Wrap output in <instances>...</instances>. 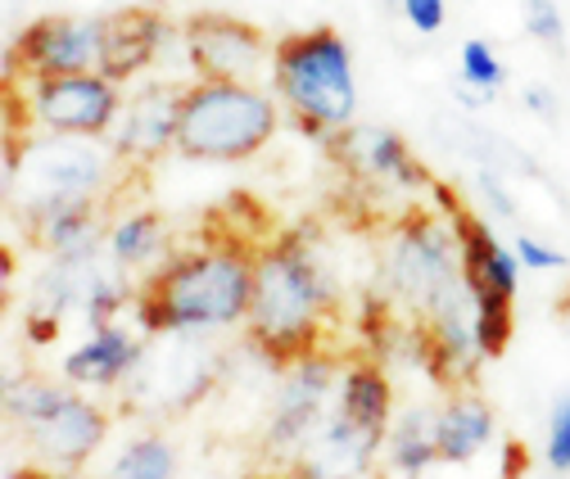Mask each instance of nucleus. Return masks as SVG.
Masks as SVG:
<instances>
[{
	"label": "nucleus",
	"mask_w": 570,
	"mask_h": 479,
	"mask_svg": "<svg viewBox=\"0 0 570 479\" xmlns=\"http://www.w3.org/2000/svg\"><path fill=\"white\" fill-rule=\"evenodd\" d=\"M223 376V353L204 345V335L181 330V335H150L146 353H140L136 371L122 380V412L146 417V421H168L190 412L195 402L208 398V389Z\"/></svg>",
	"instance_id": "423d86ee"
},
{
	"label": "nucleus",
	"mask_w": 570,
	"mask_h": 479,
	"mask_svg": "<svg viewBox=\"0 0 570 479\" xmlns=\"http://www.w3.org/2000/svg\"><path fill=\"white\" fill-rule=\"evenodd\" d=\"M78 385H68V380H46V376H19L6 385V417L14 426H28L37 417H46L50 407H59L68 393H73Z\"/></svg>",
	"instance_id": "393cba45"
},
{
	"label": "nucleus",
	"mask_w": 570,
	"mask_h": 479,
	"mask_svg": "<svg viewBox=\"0 0 570 479\" xmlns=\"http://www.w3.org/2000/svg\"><path fill=\"white\" fill-rule=\"evenodd\" d=\"M140 353H146V339L131 335L118 321H109V326L91 330V339L68 353L59 371L78 389H122V380L136 371Z\"/></svg>",
	"instance_id": "f3484780"
},
{
	"label": "nucleus",
	"mask_w": 570,
	"mask_h": 479,
	"mask_svg": "<svg viewBox=\"0 0 570 479\" xmlns=\"http://www.w3.org/2000/svg\"><path fill=\"white\" fill-rule=\"evenodd\" d=\"M331 154L372 186H399V190H431V172L416 163V154L407 150V141L390 127H363V122H348L344 131L331 136Z\"/></svg>",
	"instance_id": "4468645a"
},
{
	"label": "nucleus",
	"mask_w": 570,
	"mask_h": 479,
	"mask_svg": "<svg viewBox=\"0 0 570 479\" xmlns=\"http://www.w3.org/2000/svg\"><path fill=\"white\" fill-rule=\"evenodd\" d=\"M335 412L358 421L376 435L390 430L394 421V389H390V376L381 371L376 358H353L340 376V398H335Z\"/></svg>",
	"instance_id": "aec40b11"
},
{
	"label": "nucleus",
	"mask_w": 570,
	"mask_h": 479,
	"mask_svg": "<svg viewBox=\"0 0 570 479\" xmlns=\"http://www.w3.org/2000/svg\"><path fill=\"white\" fill-rule=\"evenodd\" d=\"M281 127V100L258 82L195 78L181 96L177 154L195 163H245L267 150Z\"/></svg>",
	"instance_id": "39448f33"
},
{
	"label": "nucleus",
	"mask_w": 570,
	"mask_h": 479,
	"mask_svg": "<svg viewBox=\"0 0 570 479\" xmlns=\"http://www.w3.org/2000/svg\"><path fill=\"white\" fill-rule=\"evenodd\" d=\"M521 104H525V113H534L539 122H557L561 118V100H557V91L552 87H539V82H530L525 91H521Z\"/></svg>",
	"instance_id": "7c9ffc66"
},
{
	"label": "nucleus",
	"mask_w": 570,
	"mask_h": 479,
	"mask_svg": "<svg viewBox=\"0 0 570 479\" xmlns=\"http://www.w3.org/2000/svg\"><path fill=\"white\" fill-rule=\"evenodd\" d=\"M118 150L100 146L96 136H19L6 150V186L19 213H50L68 203H105V190L114 186Z\"/></svg>",
	"instance_id": "20e7f679"
},
{
	"label": "nucleus",
	"mask_w": 570,
	"mask_h": 479,
	"mask_svg": "<svg viewBox=\"0 0 570 479\" xmlns=\"http://www.w3.org/2000/svg\"><path fill=\"white\" fill-rule=\"evenodd\" d=\"M335 312V290L322 262L299 236H281L254 258V299L245 339L263 362L285 371L291 362L322 349V326Z\"/></svg>",
	"instance_id": "f03ea898"
},
{
	"label": "nucleus",
	"mask_w": 570,
	"mask_h": 479,
	"mask_svg": "<svg viewBox=\"0 0 570 479\" xmlns=\"http://www.w3.org/2000/svg\"><path fill=\"white\" fill-rule=\"evenodd\" d=\"M458 63H462V87L480 91L484 100H493L498 91H503V82H508V63L498 59V50L489 41H480V37H471L462 46V59Z\"/></svg>",
	"instance_id": "a878e982"
},
{
	"label": "nucleus",
	"mask_w": 570,
	"mask_h": 479,
	"mask_svg": "<svg viewBox=\"0 0 570 479\" xmlns=\"http://www.w3.org/2000/svg\"><path fill=\"white\" fill-rule=\"evenodd\" d=\"M177 448L164 430H140L136 439L122 443L105 479H177Z\"/></svg>",
	"instance_id": "5701e85b"
},
{
	"label": "nucleus",
	"mask_w": 570,
	"mask_h": 479,
	"mask_svg": "<svg viewBox=\"0 0 570 479\" xmlns=\"http://www.w3.org/2000/svg\"><path fill=\"white\" fill-rule=\"evenodd\" d=\"M276 475H281V470H276ZM367 479H376V475H367Z\"/></svg>",
	"instance_id": "f704fd0d"
},
{
	"label": "nucleus",
	"mask_w": 570,
	"mask_h": 479,
	"mask_svg": "<svg viewBox=\"0 0 570 479\" xmlns=\"http://www.w3.org/2000/svg\"><path fill=\"white\" fill-rule=\"evenodd\" d=\"M23 435V448L46 461V466H63V470H78L96 457V448L105 443L109 435V412L100 402H91L87 393H68L59 407H50L46 417L19 426Z\"/></svg>",
	"instance_id": "ddd939ff"
},
{
	"label": "nucleus",
	"mask_w": 570,
	"mask_h": 479,
	"mask_svg": "<svg viewBox=\"0 0 570 479\" xmlns=\"http://www.w3.org/2000/svg\"><path fill=\"white\" fill-rule=\"evenodd\" d=\"M517 258H521L525 271H566L570 267V258L561 249H552V245H543L534 236H521L517 240Z\"/></svg>",
	"instance_id": "c756f323"
},
{
	"label": "nucleus",
	"mask_w": 570,
	"mask_h": 479,
	"mask_svg": "<svg viewBox=\"0 0 570 479\" xmlns=\"http://www.w3.org/2000/svg\"><path fill=\"white\" fill-rule=\"evenodd\" d=\"M105 249H109V258H114L118 267H127V271L155 267V262L164 258V249H168V222H164V213H155V209L122 213V218L109 227Z\"/></svg>",
	"instance_id": "4be33fe9"
},
{
	"label": "nucleus",
	"mask_w": 570,
	"mask_h": 479,
	"mask_svg": "<svg viewBox=\"0 0 570 479\" xmlns=\"http://www.w3.org/2000/svg\"><path fill=\"white\" fill-rule=\"evenodd\" d=\"M394 6L407 19V28H416L421 37H435L449 23V6H444V0H394Z\"/></svg>",
	"instance_id": "c85d7f7f"
},
{
	"label": "nucleus",
	"mask_w": 570,
	"mask_h": 479,
	"mask_svg": "<svg viewBox=\"0 0 570 479\" xmlns=\"http://www.w3.org/2000/svg\"><path fill=\"white\" fill-rule=\"evenodd\" d=\"M272 96L313 141H331L358 118L353 50L335 28L285 32L272 46Z\"/></svg>",
	"instance_id": "7ed1b4c3"
},
{
	"label": "nucleus",
	"mask_w": 570,
	"mask_h": 479,
	"mask_svg": "<svg viewBox=\"0 0 570 479\" xmlns=\"http://www.w3.org/2000/svg\"><path fill=\"white\" fill-rule=\"evenodd\" d=\"M475 181H480V194L489 199V209H493L498 218H517V199L508 194L503 177H498V172H489V168H484V172H480Z\"/></svg>",
	"instance_id": "2f4dec72"
},
{
	"label": "nucleus",
	"mask_w": 570,
	"mask_h": 479,
	"mask_svg": "<svg viewBox=\"0 0 570 479\" xmlns=\"http://www.w3.org/2000/svg\"><path fill=\"white\" fill-rule=\"evenodd\" d=\"M557 321H561V326H566V335H570V290L557 299Z\"/></svg>",
	"instance_id": "72a5a7b5"
},
{
	"label": "nucleus",
	"mask_w": 570,
	"mask_h": 479,
	"mask_svg": "<svg viewBox=\"0 0 570 479\" xmlns=\"http://www.w3.org/2000/svg\"><path fill=\"white\" fill-rule=\"evenodd\" d=\"M548 466L570 475V393L552 407V421H548Z\"/></svg>",
	"instance_id": "cd10ccee"
},
{
	"label": "nucleus",
	"mask_w": 570,
	"mask_h": 479,
	"mask_svg": "<svg viewBox=\"0 0 570 479\" xmlns=\"http://www.w3.org/2000/svg\"><path fill=\"white\" fill-rule=\"evenodd\" d=\"M254 258L245 245H204L164 258L136 290V321L146 335H208L245 326L254 299Z\"/></svg>",
	"instance_id": "f257e3e1"
},
{
	"label": "nucleus",
	"mask_w": 570,
	"mask_h": 479,
	"mask_svg": "<svg viewBox=\"0 0 570 479\" xmlns=\"http://www.w3.org/2000/svg\"><path fill=\"white\" fill-rule=\"evenodd\" d=\"M489 443H493V407L471 385L449 389V398L440 407V461L466 466Z\"/></svg>",
	"instance_id": "a211bd4d"
},
{
	"label": "nucleus",
	"mask_w": 570,
	"mask_h": 479,
	"mask_svg": "<svg viewBox=\"0 0 570 479\" xmlns=\"http://www.w3.org/2000/svg\"><path fill=\"white\" fill-rule=\"evenodd\" d=\"M381 277H385L390 299H399L416 321L449 290H458L466 281V271H462V249H458L449 218L444 213L435 218L425 209L403 213L385 236Z\"/></svg>",
	"instance_id": "0eeeda50"
},
{
	"label": "nucleus",
	"mask_w": 570,
	"mask_h": 479,
	"mask_svg": "<svg viewBox=\"0 0 570 479\" xmlns=\"http://www.w3.org/2000/svg\"><path fill=\"white\" fill-rule=\"evenodd\" d=\"M471 299H475V339H480V353L484 358H503L508 345H512V330H517L512 295L489 290V286H471Z\"/></svg>",
	"instance_id": "b1692460"
},
{
	"label": "nucleus",
	"mask_w": 570,
	"mask_h": 479,
	"mask_svg": "<svg viewBox=\"0 0 570 479\" xmlns=\"http://www.w3.org/2000/svg\"><path fill=\"white\" fill-rule=\"evenodd\" d=\"M440 461V407H407L385 430V470L394 479H421Z\"/></svg>",
	"instance_id": "6ab92c4d"
},
{
	"label": "nucleus",
	"mask_w": 570,
	"mask_h": 479,
	"mask_svg": "<svg viewBox=\"0 0 570 479\" xmlns=\"http://www.w3.org/2000/svg\"><path fill=\"white\" fill-rule=\"evenodd\" d=\"M28 240L37 249H46L50 258L59 253H82L105 245V203H68V209H50V213H32L23 218Z\"/></svg>",
	"instance_id": "412c9836"
},
{
	"label": "nucleus",
	"mask_w": 570,
	"mask_h": 479,
	"mask_svg": "<svg viewBox=\"0 0 570 479\" xmlns=\"http://www.w3.org/2000/svg\"><path fill=\"white\" fill-rule=\"evenodd\" d=\"M100 54H105V19L46 14L10 41L6 73L19 82L59 78V73H100Z\"/></svg>",
	"instance_id": "9d476101"
},
{
	"label": "nucleus",
	"mask_w": 570,
	"mask_h": 479,
	"mask_svg": "<svg viewBox=\"0 0 570 479\" xmlns=\"http://www.w3.org/2000/svg\"><path fill=\"white\" fill-rule=\"evenodd\" d=\"M340 376L344 362L326 349L299 358L281 371V385L267 402V417L258 430V461L263 466H291L299 448L335 417V398H340Z\"/></svg>",
	"instance_id": "6e6552de"
},
{
	"label": "nucleus",
	"mask_w": 570,
	"mask_h": 479,
	"mask_svg": "<svg viewBox=\"0 0 570 479\" xmlns=\"http://www.w3.org/2000/svg\"><path fill=\"white\" fill-rule=\"evenodd\" d=\"M181 82H155L140 87L136 96L122 100L118 127L109 136V146L127 168H150L168 150H177V122H181Z\"/></svg>",
	"instance_id": "f8f14e48"
},
{
	"label": "nucleus",
	"mask_w": 570,
	"mask_h": 479,
	"mask_svg": "<svg viewBox=\"0 0 570 479\" xmlns=\"http://www.w3.org/2000/svg\"><path fill=\"white\" fill-rule=\"evenodd\" d=\"M521 19H525V32H530L539 46L566 50V19H561L557 0H521Z\"/></svg>",
	"instance_id": "bb28decb"
},
{
	"label": "nucleus",
	"mask_w": 570,
	"mask_h": 479,
	"mask_svg": "<svg viewBox=\"0 0 570 479\" xmlns=\"http://www.w3.org/2000/svg\"><path fill=\"white\" fill-rule=\"evenodd\" d=\"M168 41V19L155 6H127L105 14V54H100V73L114 78L118 87L140 78L146 68L159 59Z\"/></svg>",
	"instance_id": "dca6fc26"
},
{
	"label": "nucleus",
	"mask_w": 570,
	"mask_h": 479,
	"mask_svg": "<svg viewBox=\"0 0 570 479\" xmlns=\"http://www.w3.org/2000/svg\"><path fill=\"white\" fill-rule=\"evenodd\" d=\"M181 41H186V59L195 68V78L258 82L263 73H272V46L276 41H267V32L254 28L249 19L204 10V14L186 19Z\"/></svg>",
	"instance_id": "9b49d317"
},
{
	"label": "nucleus",
	"mask_w": 570,
	"mask_h": 479,
	"mask_svg": "<svg viewBox=\"0 0 570 479\" xmlns=\"http://www.w3.org/2000/svg\"><path fill=\"white\" fill-rule=\"evenodd\" d=\"M23 104L37 131L55 136H114L122 113V87L105 73H59L23 82Z\"/></svg>",
	"instance_id": "1a4fd4ad"
},
{
	"label": "nucleus",
	"mask_w": 570,
	"mask_h": 479,
	"mask_svg": "<svg viewBox=\"0 0 570 479\" xmlns=\"http://www.w3.org/2000/svg\"><path fill=\"white\" fill-rule=\"evenodd\" d=\"M10 479H78L73 470H63V466H46V461H28V466H19Z\"/></svg>",
	"instance_id": "473e14b6"
},
{
	"label": "nucleus",
	"mask_w": 570,
	"mask_h": 479,
	"mask_svg": "<svg viewBox=\"0 0 570 479\" xmlns=\"http://www.w3.org/2000/svg\"><path fill=\"white\" fill-rule=\"evenodd\" d=\"M385 452V435L348 421V417H331L291 466H276L285 479H367L376 457Z\"/></svg>",
	"instance_id": "2eb2a0df"
}]
</instances>
